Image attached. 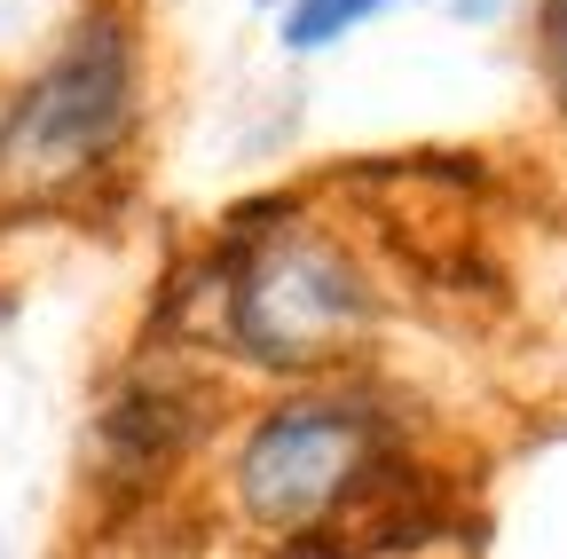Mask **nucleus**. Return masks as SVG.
Returning a JSON list of instances; mask_svg holds the SVG:
<instances>
[{
  "label": "nucleus",
  "mask_w": 567,
  "mask_h": 559,
  "mask_svg": "<svg viewBox=\"0 0 567 559\" xmlns=\"http://www.w3.org/2000/svg\"><path fill=\"white\" fill-rule=\"evenodd\" d=\"M410 488V457L394 434V410L371 386H292L229 457V505L245 528L276 544H339L354 559V528H402L394 497Z\"/></svg>",
  "instance_id": "obj_1"
},
{
  "label": "nucleus",
  "mask_w": 567,
  "mask_h": 559,
  "mask_svg": "<svg viewBox=\"0 0 567 559\" xmlns=\"http://www.w3.org/2000/svg\"><path fill=\"white\" fill-rule=\"evenodd\" d=\"M142 134V24L126 0H87L63 40L0 103V197L71 205L126 166Z\"/></svg>",
  "instance_id": "obj_2"
},
{
  "label": "nucleus",
  "mask_w": 567,
  "mask_h": 559,
  "mask_svg": "<svg viewBox=\"0 0 567 559\" xmlns=\"http://www.w3.org/2000/svg\"><path fill=\"white\" fill-rule=\"evenodd\" d=\"M213 300H221V346L252 371L276 379H323L347 355H363L379 331V284L354 260L347 237L323 221H245L221 245L213 268Z\"/></svg>",
  "instance_id": "obj_3"
},
{
  "label": "nucleus",
  "mask_w": 567,
  "mask_h": 559,
  "mask_svg": "<svg viewBox=\"0 0 567 559\" xmlns=\"http://www.w3.org/2000/svg\"><path fill=\"white\" fill-rule=\"evenodd\" d=\"M205 434V394L182 386L174 371H151V379H126L103 410V465L118 488H142L189 457V442Z\"/></svg>",
  "instance_id": "obj_4"
},
{
  "label": "nucleus",
  "mask_w": 567,
  "mask_h": 559,
  "mask_svg": "<svg viewBox=\"0 0 567 559\" xmlns=\"http://www.w3.org/2000/svg\"><path fill=\"white\" fill-rule=\"evenodd\" d=\"M386 9L394 0H292V9H276V40H284V55H323Z\"/></svg>",
  "instance_id": "obj_5"
},
{
  "label": "nucleus",
  "mask_w": 567,
  "mask_h": 559,
  "mask_svg": "<svg viewBox=\"0 0 567 559\" xmlns=\"http://www.w3.org/2000/svg\"><path fill=\"white\" fill-rule=\"evenodd\" d=\"M536 72H544V95L567 126V0H536Z\"/></svg>",
  "instance_id": "obj_6"
},
{
  "label": "nucleus",
  "mask_w": 567,
  "mask_h": 559,
  "mask_svg": "<svg viewBox=\"0 0 567 559\" xmlns=\"http://www.w3.org/2000/svg\"><path fill=\"white\" fill-rule=\"evenodd\" d=\"M260 9H292V0H260Z\"/></svg>",
  "instance_id": "obj_7"
}]
</instances>
